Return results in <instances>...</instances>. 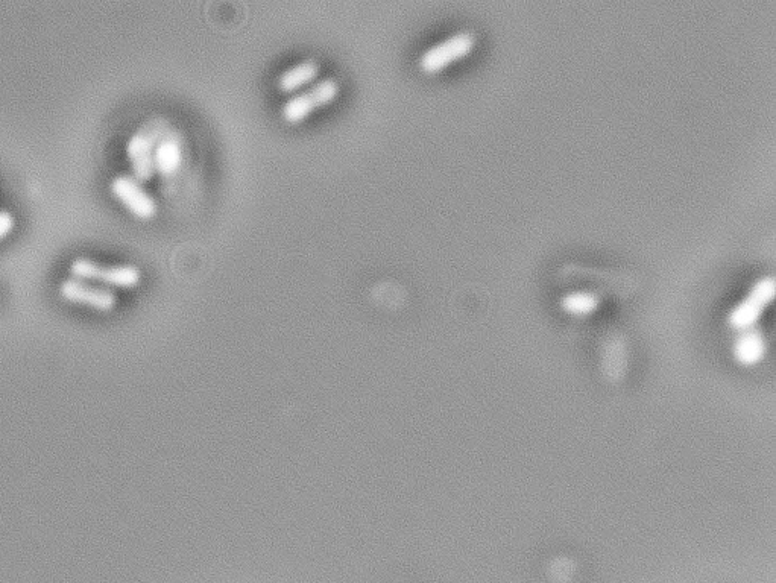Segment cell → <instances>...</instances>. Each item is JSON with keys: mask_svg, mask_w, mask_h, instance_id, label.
<instances>
[{"mask_svg": "<svg viewBox=\"0 0 776 583\" xmlns=\"http://www.w3.org/2000/svg\"><path fill=\"white\" fill-rule=\"evenodd\" d=\"M169 128H171L169 120L165 116L155 114V116L143 120L137 130L128 137L125 151H127L131 169H133L131 174L139 178L140 181H148L155 174V145Z\"/></svg>", "mask_w": 776, "mask_h": 583, "instance_id": "1", "label": "cell"}, {"mask_svg": "<svg viewBox=\"0 0 776 583\" xmlns=\"http://www.w3.org/2000/svg\"><path fill=\"white\" fill-rule=\"evenodd\" d=\"M70 275L95 281L108 287H133L142 280V271L134 263H104L89 256H78L70 262Z\"/></svg>", "mask_w": 776, "mask_h": 583, "instance_id": "2", "label": "cell"}, {"mask_svg": "<svg viewBox=\"0 0 776 583\" xmlns=\"http://www.w3.org/2000/svg\"><path fill=\"white\" fill-rule=\"evenodd\" d=\"M339 90H341V84L335 76H318L303 89L297 90L289 98L284 99L281 104V114L291 122H298L321 105L333 101L338 96Z\"/></svg>", "mask_w": 776, "mask_h": 583, "instance_id": "3", "label": "cell"}, {"mask_svg": "<svg viewBox=\"0 0 776 583\" xmlns=\"http://www.w3.org/2000/svg\"><path fill=\"white\" fill-rule=\"evenodd\" d=\"M773 295H775L773 275H764V277L758 278L749 289L748 295L729 310V324L737 330H749L760 318L764 307L772 301Z\"/></svg>", "mask_w": 776, "mask_h": 583, "instance_id": "4", "label": "cell"}, {"mask_svg": "<svg viewBox=\"0 0 776 583\" xmlns=\"http://www.w3.org/2000/svg\"><path fill=\"white\" fill-rule=\"evenodd\" d=\"M61 297L70 303L83 304V306L92 307V309L108 312L116 307L119 301V295L113 287L104 286V284L95 283V281L84 280V278L70 277L64 278L60 283Z\"/></svg>", "mask_w": 776, "mask_h": 583, "instance_id": "5", "label": "cell"}, {"mask_svg": "<svg viewBox=\"0 0 776 583\" xmlns=\"http://www.w3.org/2000/svg\"><path fill=\"white\" fill-rule=\"evenodd\" d=\"M476 43V34L470 29H459V31L452 32L447 37L441 38V40L435 41L429 48L424 49L420 55V66L424 70L441 69V67L447 66L448 63L458 60L462 55L470 52Z\"/></svg>", "mask_w": 776, "mask_h": 583, "instance_id": "6", "label": "cell"}, {"mask_svg": "<svg viewBox=\"0 0 776 583\" xmlns=\"http://www.w3.org/2000/svg\"><path fill=\"white\" fill-rule=\"evenodd\" d=\"M110 189L134 215L140 218H151L157 213V199L146 189L143 181L134 177L131 172H119L114 175L110 181Z\"/></svg>", "mask_w": 776, "mask_h": 583, "instance_id": "7", "label": "cell"}, {"mask_svg": "<svg viewBox=\"0 0 776 583\" xmlns=\"http://www.w3.org/2000/svg\"><path fill=\"white\" fill-rule=\"evenodd\" d=\"M183 161V139L174 128H169L154 149L155 172L161 175H172L180 169Z\"/></svg>", "mask_w": 776, "mask_h": 583, "instance_id": "8", "label": "cell"}, {"mask_svg": "<svg viewBox=\"0 0 776 583\" xmlns=\"http://www.w3.org/2000/svg\"><path fill=\"white\" fill-rule=\"evenodd\" d=\"M321 72V64L315 58H303L295 61L291 66L278 73L277 86L283 92H297L301 87L307 86L313 79L318 78Z\"/></svg>", "mask_w": 776, "mask_h": 583, "instance_id": "9", "label": "cell"}, {"mask_svg": "<svg viewBox=\"0 0 776 583\" xmlns=\"http://www.w3.org/2000/svg\"><path fill=\"white\" fill-rule=\"evenodd\" d=\"M766 353L763 333L755 328L743 331L734 344V357L742 365H755Z\"/></svg>", "mask_w": 776, "mask_h": 583, "instance_id": "10", "label": "cell"}, {"mask_svg": "<svg viewBox=\"0 0 776 583\" xmlns=\"http://www.w3.org/2000/svg\"><path fill=\"white\" fill-rule=\"evenodd\" d=\"M597 304H599V297L588 290L568 292L561 298L562 309L573 315H588L596 309Z\"/></svg>", "mask_w": 776, "mask_h": 583, "instance_id": "11", "label": "cell"}, {"mask_svg": "<svg viewBox=\"0 0 776 583\" xmlns=\"http://www.w3.org/2000/svg\"><path fill=\"white\" fill-rule=\"evenodd\" d=\"M16 225V216L10 208L0 207V239L7 236Z\"/></svg>", "mask_w": 776, "mask_h": 583, "instance_id": "12", "label": "cell"}]
</instances>
